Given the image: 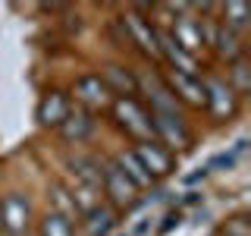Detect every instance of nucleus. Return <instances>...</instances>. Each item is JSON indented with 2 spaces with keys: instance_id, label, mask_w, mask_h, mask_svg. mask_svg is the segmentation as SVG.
I'll list each match as a JSON object with an SVG mask.
<instances>
[{
  "instance_id": "obj_1",
  "label": "nucleus",
  "mask_w": 251,
  "mask_h": 236,
  "mask_svg": "<svg viewBox=\"0 0 251 236\" xmlns=\"http://www.w3.org/2000/svg\"><path fill=\"white\" fill-rule=\"evenodd\" d=\"M110 110H113V120H116V126H120L126 136H132L135 142L154 139L151 114H148V107H141L135 98H113Z\"/></svg>"
},
{
  "instance_id": "obj_2",
  "label": "nucleus",
  "mask_w": 251,
  "mask_h": 236,
  "mask_svg": "<svg viewBox=\"0 0 251 236\" xmlns=\"http://www.w3.org/2000/svg\"><path fill=\"white\" fill-rule=\"evenodd\" d=\"M138 79V91L148 98V110L151 114H179V101L173 98L167 79H160L157 69H141Z\"/></svg>"
},
{
  "instance_id": "obj_3",
  "label": "nucleus",
  "mask_w": 251,
  "mask_h": 236,
  "mask_svg": "<svg viewBox=\"0 0 251 236\" xmlns=\"http://www.w3.org/2000/svg\"><path fill=\"white\" fill-rule=\"evenodd\" d=\"M120 26L126 29V38H129V44H135L145 57H154L160 60V44H157V26L151 19H145L138 10H129L120 16Z\"/></svg>"
},
{
  "instance_id": "obj_4",
  "label": "nucleus",
  "mask_w": 251,
  "mask_h": 236,
  "mask_svg": "<svg viewBox=\"0 0 251 236\" xmlns=\"http://www.w3.org/2000/svg\"><path fill=\"white\" fill-rule=\"evenodd\" d=\"M135 157L141 161V167L151 173V179L157 177H170L173 167H176V154L170 151L167 145H160L157 139H148V142H135Z\"/></svg>"
},
{
  "instance_id": "obj_5",
  "label": "nucleus",
  "mask_w": 251,
  "mask_h": 236,
  "mask_svg": "<svg viewBox=\"0 0 251 236\" xmlns=\"http://www.w3.org/2000/svg\"><path fill=\"white\" fill-rule=\"evenodd\" d=\"M100 192L107 195V202L113 205V208H129V205L135 202V186L123 177L113 161L100 164Z\"/></svg>"
},
{
  "instance_id": "obj_6",
  "label": "nucleus",
  "mask_w": 251,
  "mask_h": 236,
  "mask_svg": "<svg viewBox=\"0 0 251 236\" xmlns=\"http://www.w3.org/2000/svg\"><path fill=\"white\" fill-rule=\"evenodd\" d=\"M151 126H154V139L160 145H167L170 151L173 148H185L192 142V132H188V126L179 114H151Z\"/></svg>"
},
{
  "instance_id": "obj_7",
  "label": "nucleus",
  "mask_w": 251,
  "mask_h": 236,
  "mask_svg": "<svg viewBox=\"0 0 251 236\" xmlns=\"http://www.w3.org/2000/svg\"><path fill=\"white\" fill-rule=\"evenodd\" d=\"M28 217H31V208H28V199L19 192H10L0 199V224L10 236H22L28 230Z\"/></svg>"
},
{
  "instance_id": "obj_8",
  "label": "nucleus",
  "mask_w": 251,
  "mask_h": 236,
  "mask_svg": "<svg viewBox=\"0 0 251 236\" xmlns=\"http://www.w3.org/2000/svg\"><path fill=\"white\" fill-rule=\"evenodd\" d=\"M170 31V38L176 41L179 47H182L185 54H201V47H204V35H201V19H195L192 13H179V16H173V26L167 29Z\"/></svg>"
},
{
  "instance_id": "obj_9",
  "label": "nucleus",
  "mask_w": 251,
  "mask_h": 236,
  "mask_svg": "<svg viewBox=\"0 0 251 236\" xmlns=\"http://www.w3.org/2000/svg\"><path fill=\"white\" fill-rule=\"evenodd\" d=\"M170 91L176 101L195 107V110H207V91H204V79L201 76H182V73H170L167 79Z\"/></svg>"
},
{
  "instance_id": "obj_10",
  "label": "nucleus",
  "mask_w": 251,
  "mask_h": 236,
  "mask_svg": "<svg viewBox=\"0 0 251 236\" xmlns=\"http://www.w3.org/2000/svg\"><path fill=\"white\" fill-rule=\"evenodd\" d=\"M75 101L82 104V110H107L110 104H113V94L107 91V85L100 82V76H82V79H75Z\"/></svg>"
},
{
  "instance_id": "obj_11",
  "label": "nucleus",
  "mask_w": 251,
  "mask_h": 236,
  "mask_svg": "<svg viewBox=\"0 0 251 236\" xmlns=\"http://www.w3.org/2000/svg\"><path fill=\"white\" fill-rule=\"evenodd\" d=\"M204 91H207V110L217 120H229L239 110V98L223 79H204Z\"/></svg>"
},
{
  "instance_id": "obj_12",
  "label": "nucleus",
  "mask_w": 251,
  "mask_h": 236,
  "mask_svg": "<svg viewBox=\"0 0 251 236\" xmlns=\"http://www.w3.org/2000/svg\"><path fill=\"white\" fill-rule=\"evenodd\" d=\"M157 44H160V60L170 63L173 73H182V76H198V60L192 54H185L182 47L170 38L167 29H157Z\"/></svg>"
},
{
  "instance_id": "obj_13",
  "label": "nucleus",
  "mask_w": 251,
  "mask_h": 236,
  "mask_svg": "<svg viewBox=\"0 0 251 236\" xmlns=\"http://www.w3.org/2000/svg\"><path fill=\"white\" fill-rule=\"evenodd\" d=\"M69 94L66 91H60V88H47L41 94V101H38V123L41 126H57L69 117Z\"/></svg>"
},
{
  "instance_id": "obj_14",
  "label": "nucleus",
  "mask_w": 251,
  "mask_h": 236,
  "mask_svg": "<svg viewBox=\"0 0 251 236\" xmlns=\"http://www.w3.org/2000/svg\"><path fill=\"white\" fill-rule=\"evenodd\" d=\"M100 82L107 85V91L113 98H135L138 94V79L132 69L120 66V63H107L104 73H100Z\"/></svg>"
},
{
  "instance_id": "obj_15",
  "label": "nucleus",
  "mask_w": 251,
  "mask_h": 236,
  "mask_svg": "<svg viewBox=\"0 0 251 236\" xmlns=\"http://www.w3.org/2000/svg\"><path fill=\"white\" fill-rule=\"evenodd\" d=\"M94 117L88 114V110H69V117L63 120L57 129H60V139L69 142V145H82L85 139H91L94 132Z\"/></svg>"
},
{
  "instance_id": "obj_16",
  "label": "nucleus",
  "mask_w": 251,
  "mask_h": 236,
  "mask_svg": "<svg viewBox=\"0 0 251 236\" xmlns=\"http://www.w3.org/2000/svg\"><path fill=\"white\" fill-rule=\"evenodd\" d=\"M110 161H113L116 167H120V173H123V177L129 179V183L135 186V189H148V186L154 183V179H151V173L141 167V161L135 157V151H120L116 157H110Z\"/></svg>"
},
{
  "instance_id": "obj_17",
  "label": "nucleus",
  "mask_w": 251,
  "mask_h": 236,
  "mask_svg": "<svg viewBox=\"0 0 251 236\" xmlns=\"http://www.w3.org/2000/svg\"><path fill=\"white\" fill-rule=\"evenodd\" d=\"M210 47H214L217 57H220V60H226V63L245 57V44H242V35H235V31H229L226 26H220V22H217V35H214V44H210Z\"/></svg>"
},
{
  "instance_id": "obj_18",
  "label": "nucleus",
  "mask_w": 251,
  "mask_h": 236,
  "mask_svg": "<svg viewBox=\"0 0 251 236\" xmlns=\"http://www.w3.org/2000/svg\"><path fill=\"white\" fill-rule=\"evenodd\" d=\"M69 167H73V173H75V183L88 186V189H94V192H100V164L94 161V157L75 154V157H69Z\"/></svg>"
},
{
  "instance_id": "obj_19",
  "label": "nucleus",
  "mask_w": 251,
  "mask_h": 236,
  "mask_svg": "<svg viewBox=\"0 0 251 236\" xmlns=\"http://www.w3.org/2000/svg\"><path fill=\"white\" fill-rule=\"evenodd\" d=\"M85 233L88 236H110L113 233V227H116V214H113V208H100V205H94V208L85 214Z\"/></svg>"
},
{
  "instance_id": "obj_20",
  "label": "nucleus",
  "mask_w": 251,
  "mask_h": 236,
  "mask_svg": "<svg viewBox=\"0 0 251 236\" xmlns=\"http://www.w3.org/2000/svg\"><path fill=\"white\" fill-rule=\"evenodd\" d=\"M220 13H223L220 26H226L229 31H235V35H242V31L251 26V10H248V3H223V6H220Z\"/></svg>"
},
{
  "instance_id": "obj_21",
  "label": "nucleus",
  "mask_w": 251,
  "mask_h": 236,
  "mask_svg": "<svg viewBox=\"0 0 251 236\" xmlns=\"http://www.w3.org/2000/svg\"><path fill=\"white\" fill-rule=\"evenodd\" d=\"M226 85L235 91V98H245L251 91V63L248 57H239L229 63V79H226Z\"/></svg>"
},
{
  "instance_id": "obj_22",
  "label": "nucleus",
  "mask_w": 251,
  "mask_h": 236,
  "mask_svg": "<svg viewBox=\"0 0 251 236\" xmlns=\"http://www.w3.org/2000/svg\"><path fill=\"white\" fill-rule=\"evenodd\" d=\"M41 236H75L73 233V220H66L63 214H57V211H47V214L41 217Z\"/></svg>"
},
{
  "instance_id": "obj_23",
  "label": "nucleus",
  "mask_w": 251,
  "mask_h": 236,
  "mask_svg": "<svg viewBox=\"0 0 251 236\" xmlns=\"http://www.w3.org/2000/svg\"><path fill=\"white\" fill-rule=\"evenodd\" d=\"M50 192H53V205H57V208H50V211L63 214L66 220L78 217V208L73 205V195H69V189H63V183H53V186H50Z\"/></svg>"
},
{
  "instance_id": "obj_24",
  "label": "nucleus",
  "mask_w": 251,
  "mask_h": 236,
  "mask_svg": "<svg viewBox=\"0 0 251 236\" xmlns=\"http://www.w3.org/2000/svg\"><path fill=\"white\" fill-rule=\"evenodd\" d=\"M245 148H248V139H239L232 151H223V154H214V157H210L207 170H229V167H235V161L245 154Z\"/></svg>"
},
{
  "instance_id": "obj_25",
  "label": "nucleus",
  "mask_w": 251,
  "mask_h": 236,
  "mask_svg": "<svg viewBox=\"0 0 251 236\" xmlns=\"http://www.w3.org/2000/svg\"><path fill=\"white\" fill-rule=\"evenodd\" d=\"M223 236H251V220L248 214H235L223 224Z\"/></svg>"
},
{
  "instance_id": "obj_26",
  "label": "nucleus",
  "mask_w": 251,
  "mask_h": 236,
  "mask_svg": "<svg viewBox=\"0 0 251 236\" xmlns=\"http://www.w3.org/2000/svg\"><path fill=\"white\" fill-rule=\"evenodd\" d=\"M179 224H182V211H176V208H173V211H167V217H163L160 233H170L173 227H179Z\"/></svg>"
},
{
  "instance_id": "obj_27",
  "label": "nucleus",
  "mask_w": 251,
  "mask_h": 236,
  "mask_svg": "<svg viewBox=\"0 0 251 236\" xmlns=\"http://www.w3.org/2000/svg\"><path fill=\"white\" fill-rule=\"evenodd\" d=\"M207 173H210L207 167H198V170H195V173H188V177H185V183H188V186H195V183H201V179L207 177Z\"/></svg>"
},
{
  "instance_id": "obj_28",
  "label": "nucleus",
  "mask_w": 251,
  "mask_h": 236,
  "mask_svg": "<svg viewBox=\"0 0 251 236\" xmlns=\"http://www.w3.org/2000/svg\"><path fill=\"white\" fill-rule=\"evenodd\" d=\"M198 199H201V192H188V195H185V205H195Z\"/></svg>"
},
{
  "instance_id": "obj_29",
  "label": "nucleus",
  "mask_w": 251,
  "mask_h": 236,
  "mask_svg": "<svg viewBox=\"0 0 251 236\" xmlns=\"http://www.w3.org/2000/svg\"><path fill=\"white\" fill-rule=\"evenodd\" d=\"M0 230H3V224H0Z\"/></svg>"
}]
</instances>
